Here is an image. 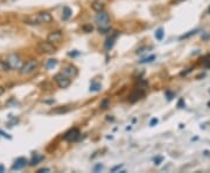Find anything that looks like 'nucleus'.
I'll use <instances>...</instances> for the list:
<instances>
[{
    "mask_svg": "<svg viewBox=\"0 0 210 173\" xmlns=\"http://www.w3.org/2000/svg\"><path fill=\"white\" fill-rule=\"evenodd\" d=\"M96 22H97V25L99 27L98 31L102 32V33H106L107 31L110 29V17L104 11L98 12V14L96 15Z\"/></svg>",
    "mask_w": 210,
    "mask_h": 173,
    "instance_id": "nucleus-1",
    "label": "nucleus"
},
{
    "mask_svg": "<svg viewBox=\"0 0 210 173\" xmlns=\"http://www.w3.org/2000/svg\"><path fill=\"white\" fill-rule=\"evenodd\" d=\"M37 66H39V62L35 59H30L28 61L24 63L22 66L20 67V74L21 75H28L30 73H33L34 70L36 69Z\"/></svg>",
    "mask_w": 210,
    "mask_h": 173,
    "instance_id": "nucleus-2",
    "label": "nucleus"
},
{
    "mask_svg": "<svg viewBox=\"0 0 210 173\" xmlns=\"http://www.w3.org/2000/svg\"><path fill=\"white\" fill-rule=\"evenodd\" d=\"M54 80H55L56 84H57L61 89L68 88V87L70 86V83H71V78H69L64 74H62V73H58V74L55 75V76H54Z\"/></svg>",
    "mask_w": 210,
    "mask_h": 173,
    "instance_id": "nucleus-3",
    "label": "nucleus"
},
{
    "mask_svg": "<svg viewBox=\"0 0 210 173\" xmlns=\"http://www.w3.org/2000/svg\"><path fill=\"white\" fill-rule=\"evenodd\" d=\"M37 50L42 54H54L56 52V47L48 41H41L37 45Z\"/></svg>",
    "mask_w": 210,
    "mask_h": 173,
    "instance_id": "nucleus-4",
    "label": "nucleus"
},
{
    "mask_svg": "<svg viewBox=\"0 0 210 173\" xmlns=\"http://www.w3.org/2000/svg\"><path fill=\"white\" fill-rule=\"evenodd\" d=\"M34 20L36 21V24H50L53 21V17L48 12H39L34 17Z\"/></svg>",
    "mask_w": 210,
    "mask_h": 173,
    "instance_id": "nucleus-5",
    "label": "nucleus"
},
{
    "mask_svg": "<svg viewBox=\"0 0 210 173\" xmlns=\"http://www.w3.org/2000/svg\"><path fill=\"white\" fill-rule=\"evenodd\" d=\"M79 130L77 128H73V129H70L69 131L66 132V135L63 136V139L66 140V142H75V140H77L78 139V137H79Z\"/></svg>",
    "mask_w": 210,
    "mask_h": 173,
    "instance_id": "nucleus-6",
    "label": "nucleus"
},
{
    "mask_svg": "<svg viewBox=\"0 0 210 173\" xmlns=\"http://www.w3.org/2000/svg\"><path fill=\"white\" fill-rule=\"evenodd\" d=\"M62 39H63V34H62L61 31H54V32L48 34L47 41L55 45V43H60L62 41Z\"/></svg>",
    "mask_w": 210,
    "mask_h": 173,
    "instance_id": "nucleus-7",
    "label": "nucleus"
},
{
    "mask_svg": "<svg viewBox=\"0 0 210 173\" xmlns=\"http://www.w3.org/2000/svg\"><path fill=\"white\" fill-rule=\"evenodd\" d=\"M7 64L9 66V68H12V69H18V68H20V59L18 55L15 54H12V55H9L7 60Z\"/></svg>",
    "mask_w": 210,
    "mask_h": 173,
    "instance_id": "nucleus-8",
    "label": "nucleus"
},
{
    "mask_svg": "<svg viewBox=\"0 0 210 173\" xmlns=\"http://www.w3.org/2000/svg\"><path fill=\"white\" fill-rule=\"evenodd\" d=\"M61 73H62V74H64L66 76H68L69 78L76 77V76H77V74H78L77 68H76V67H74L73 64H69V66L64 67V68L62 69Z\"/></svg>",
    "mask_w": 210,
    "mask_h": 173,
    "instance_id": "nucleus-9",
    "label": "nucleus"
},
{
    "mask_svg": "<svg viewBox=\"0 0 210 173\" xmlns=\"http://www.w3.org/2000/svg\"><path fill=\"white\" fill-rule=\"evenodd\" d=\"M144 96H145V91L139 88V89H137V90L132 91L130 97H128V99H130V102H131V103H134V102H137L138 99L143 98Z\"/></svg>",
    "mask_w": 210,
    "mask_h": 173,
    "instance_id": "nucleus-10",
    "label": "nucleus"
},
{
    "mask_svg": "<svg viewBox=\"0 0 210 173\" xmlns=\"http://www.w3.org/2000/svg\"><path fill=\"white\" fill-rule=\"evenodd\" d=\"M27 164V159L24 158V157H20V158H18L17 160L14 161V164L12 165V170L13 171H18V170H21L24 169Z\"/></svg>",
    "mask_w": 210,
    "mask_h": 173,
    "instance_id": "nucleus-11",
    "label": "nucleus"
},
{
    "mask_svg": "<svg viewBox=\"0 0 210 173\" xmlns=\"http://www.w3.org/2000/svg\"><path fill=\"white\" fill-rule=\"evenodd\" d=\"M91 8L94 9L95 12H102V11H104V8H105V5L102 3V1H98V0H96V1H94L92 4H91Z\"/></svg>",
    "mask_w": 210,
    "mask_h": 173,
    "instance_id": "nucleus-12",
    "label": "nucleus"
},
{
    "mask_svg": "<svg viewBox=\"0 0 210 173\" xmlns=\"http://www.w3.org/2000/svg\"><path fill=\"white\" fill-rule=\"evenodd\" d=\"M116 35H117V34H116ZM116 35L107 37V39H106V41H105V43H104V48H105V50H106V52H109V50H110L112 47H113V45H115V37H116Z\"/></svg>",
    "mask_w": 210,
    "mask_h": 173,
    "instance_id": "nucleus-13",
    "label": "nucleus"
},
{
    "mask_svg": "<svg viewBox=\"0 0 210 173\" xmlns=\"http://www.w3.org/2000/svg\"><path fill=\"white\" fill-rule=\"evenodd\" d=\"M71 14H73V11L70 9V7L66 6L64 8H63V15H62V20H68L70 17H71Z\"/></svg>",
    "mask_w": 210,
    "mask_h": 173,
    "instance_id": "nucleus-14",
    "label": "nucleus"
},
{
    "mask_svg": "<svg viewBox=\"0 0 210 173\" xmlns=\"http://www.w3.org/2000/svg\"><path fill=\"white\" fill-rule=\"evenodd\" d=\"M56 66H57V60H55V59H49L48 61L46 62V68L47 69H54Z\"/></svg>",
    "mask_w": 210,
    "mask_h": 173,
    "instance_id": "nucleus-15",
    "label": "nucleus"
},
{
    "mask_svg": "<svg viewBox=\"0 0 210 173\" xmlns=\"http://www.w3.org/2000/svg\"><path fill=\"white\" fill-rule=\"evenodd\" d=\"M42 160H43V156H35L33 159L30 160V164L29 165H30V166H35V165H37L40 161H42Z\"/></svg>",
    "mask_w": 210,
    "mask_h": 173,
    "instance_id": "nucleus-16",
    "label": "nucleus"
},
{
    "mask_svg": "<svg viewBox=\"0 0 210 173\" xmlns=\"http://www.w3.org/2000/svg\"><path fill=\"white\" fill-rule=\"evenodd\" d=\"M100 89H102V86L99 84V83H91L90 86V91H100Z\"/></svg>",
    "mask_w": 210,
    "mask_h": 173,
    "instance_id": "nucleus-17",
    "label": "nucleus"
},
{
    "mask_svg": "<svg viewBox=\"0 0 210 173\" xmlns=\"http://www.w3.org/2000/svg\"><path fill=\"white\" fill-rule=\"evenodd\" d=\"M154 59H155V55H151V56H148V58H145V59H143V60H140L139 63H140V64H144V63H149V62H152Z\"/></svg>",
    "mask_w": 210,
    "mask_h": 173,
    "instance_id": "nucleus-18",
    "label": "nucleus"
},
{
    "mask_svg": "<svg viewBox=\"0 0 210 173\" xmlns=\"http://www.w3.org/2000/svg\"><path fill=\"white\" fill-rule=\"evenodd\" d=\"M69 111V108L63 107V108H58V109H53V112L55 114H64V112Z\"/></svg>",
    "mask_w": 210,
    "mask_h": 173,
    "instance_id": "nucleus-19",
    "label": "nucleus"
},
{
    "mask_svg": "<svg viewBox=\"0 0 210 173\" xmlns=\"http://www.w3.org/2000/svg\"><path fill=\"white\" fill-rule=\"evenodd\" d=\"M202 64L206 67V68H210V55H207L206 58L202 59Z\"/></svg>",
    "mask_w": 210,
    "mask_h": 173,
    "instance_id": "nucleus-20",
    "label": "nucleus"
},
{
    "mask_svg": "<svg viewBox=\"0 0 210 173\" xmlns=\"http://www.w3.org/2000/svg\"><path fill=\"white\" fill-rule=\"evenodd\" d=\"M155 37H157L159 41H161V40H162V37H164V29L162 28L157 29V32H155Z\"/></svg>",
    "mask_w": 210,
    "mask_h": 173,
    "instance_id": "nucleus-21",
    "label": "nucleus"
},
{
    "mask_svg": "<svg viewBox=\"0 0 210 173\" xmlns=\"http://www.w3.org/2000/svg\"><path fill=\"white\" fill-rule=\"evenodd\" d=\"M82 29L85 32V33H90V32H92V29H94V27L91 25H85V26H83Z\"/></svg>",
    "mask_w": 210,
    "mask_h": 173,
    "instance_id": "nucleus-22",
    "label": "nucleus"
},
{
    "mask_svg": "<svg viewBox=\"0 0 210 173\" xmlns=\"http://www.w3.org/2000/svg\"><path fill=\"white\" fill-rule=\"evenodd\" d=\"M196 32H197L196 29H194V31H190V32H189V33H188V34H186V35H182L181 39H186V37L191 36V35H194V34H196Z\"/></svg>",
    "mask_w": 210,
    "mask_h": 173,
    "instance_id": "nucleus-23",
    "label": "nucleus"
},
{
    "mask_svg": "<svg viewBox=\"0 0 210 173\" xmlns=\"http://www.w3.org/2000/svg\"><path fill=\"white\" fill-rule=\"evenodd\" d=\"M109 103H110V101H109V99H104L103 102L100 103V107L103 108V109H106V108L109 107Z\"/></svg>",
    "mask_w": 210,
    "mask_h": 173,
    "instance_id": "nucleus-24",
    "label": "nucleus"
},
{
    "mask_svg": "<svg viewBox=\"0 0 210 173\" xmlns=\"http://www.w3.org/2000/svg\"><path fill=\"white\" fill-rule=\"evenodd\" d=\"M166 96H167V98H168V101H170V99H173L174 94H173V92H172V91H166Z\"/></svg>",
    "mask_w": 210,
    "mask_h": 173,
    "instance_id": "nucleus-25",
    "label": "nucleus"
},
{
    "mask_svg": "<svg viewBox=\"0 0 210 173\" xmlns=\"http://www.w3.org/2000/svg\"><path fill=\"white\" fill-rule=\"evenodd\" d=\"M162 160H164V158H162V157H158V158H155V159H154V164H155V165H160Z\"/></svg>",
    "mask_w": 210,
    "mask_h": 173,
    "instance_id": "nucleus-26",
    "label": "nucleus"
},
{
    "mask_svg": "<svg viewBox=\"0 0 210 173\" xmlns=\"http://www.w3.org/2000/svg\"><path fill=\"white\" fill-rule=\"evenodd\" d=\"M177 107L179 108H185L186 107V103H185V101H183V98H181L179 102H177Z\"/></svg>",
    "mask_w": 210,
    "mask_h": 173,
    "instance_id": "nucleus-27",
    "label": "nucleus"
},
{
    "mask_svg": "<svg viewBox=\"0 0 210 173\" xmlns=\"http://www.w3.org/2000/svg\"><path fill=\"white\" fill-rule=\"evenodd\" d=\"M158 122H159V120H158V118H153V120L149 122V125H151V126H154L155 124H158Z\"/></svg>",
    "mask_w": 210,
    "mask_h": 173,
    "instance_id": "nucleus-28",
    "label": "nucleus"
},
{
    "mask_svg": "<svg viewBox=\"0 0 210 173\" xmlns=\"http://www.w3.org/2000/svg\"><path fill=\"white\" fill-rule=\"evenodd\" d=\"M45 172H49V169H47V167H43V169L37 170V173H45Z\"/></svg>",
    "mask_w": 210,
    "mask_h": 173,
    "instance_id": "nucleus-29",
    "label": "nucleus"
},
{
    "mask_svg": "<svg viewBox=\"0 0 210 173\" xmlns=\"http://www.w3.org/2000/svg\"><path fill=\"white\" fill-rule=\"evenodd\" d=\"M102 169H103V165L98 164V165H96V166H95L94 171H95V172H97V171H99V170H102Z\"/></svg>",
    "mask_w": 210,
    "mask_h": 173,
    "instance_id": "nucleus-30",
    "label": "nucleus"
},
{
    "mask_svg": "<svg viewBox=\"0 0 210 173\" xmlns=\"http://www.w3.org/2000/svg\"><path fill=\"white\" fill-rule=\"evenodd\" d=\"M120 167H123V165H118V166H115V167H113V169L111 170L112 172H116V171H117V170H119Z\"/></svg>",
    "mask_w": 210,
    "mask_h": 173,
    "instance_id": "nucleus-31",
    "label": "nucleus"
},
{
    "mask_svg": "<svg viewBox=\"0 0 210 173\" xmlns=\"http://www.w3.org/2000/svg\"><path fill=\"white\" fill-rule=\"evenodd\" d=\"M182 1H183V0H173V1H172V4L176 5V4H180V3H182Z\"/></svg>",
    "mask_w": 210,
    "mask_h": 173,
    "instance_id": "nucleus-32",
    "label": "nucleus"
},
{
    "mask_svg": "<svg viewBox=\"0 0 210 173\" xmlns=\"http://www.w3.org/2000/svg\"><path fill=\"white\" fill-rule=\"evenodd\" d=\"M4 92H5V89H4V88H3V87H0V96L3 95Z\"/></svg>",
    "mask_w": 210,
    "mask_h": 173,
    "instance_id": "nucleus-33",
    "label": "nucleus"
},
{
    "mask_svg": "<svg viewBox=\"0 0 210 173\" xmlns=\"http://www.w3.org/2000/svg\"><path fill=\"white\" fill-rule=\"evenodd\" d=\"M1 172H4V166H3V165L0 166V173H1Z\"/></svg>",
    "mask_w": 210,
    "mask_h": 173,
    "instance_id": "nucleus-34",
    "label": "nucleus"
},
{
    "mask_svg": "<svg viewBox=\"0 0 210 173\" xmlns=\"http://www.w3.org/2000/svg\"><path fill=\"white\" fill-rule=\"evenodd\" d=\"M208 13H210V7H209V9H208Z\"/></svg>",
    "mask_w": 210,
    "mask_h": 173,
    "instance_id": "nucleus-35",
    "label": "nucleus"
}]
</instances>
